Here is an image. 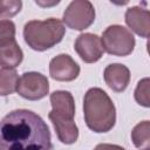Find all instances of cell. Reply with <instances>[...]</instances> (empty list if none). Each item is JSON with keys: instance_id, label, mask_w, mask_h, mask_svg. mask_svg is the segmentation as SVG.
Instances as JSON below:
<instances>
[{"instance_id": "obj_6", "label": "cell", "mask_w": 150, "mask_h": 150, "mask_svg": "<svg viewBox=\"0 0 150 150\" xmlns=\"http://www.w3.org/2000/svg\"><path fill=\"white\" fill-rule=\"evenodd\" d=\"M95 8L88 0H74L63 12L62 21L68 28L83 30L95 21Z\"/></svg>"}, {"instance_id": "obj_19", "label": "cell", "mask_w": 150, "mask_h": 150, "mask_svg": "<svg viewBox=\"0 0 150 150\" xmlns=\"http://www.w3.org/2000/svg\"><path fill=\"white\" fill-rule=\"evenodd\" d=\"M35 2H36L38 5H40V6H53V5H57L60 1H59V0H56V1L52 2V4H48V2H47V4H45V2H41V1H35Z\"/></svg>"}, {"instance_id": "obj_16", "label": "cell", "mask_w": 150, "mask_h": 150, "mask_svg": "<svg viewBox=\"0 0 150 150\" xmlns=\"http://www.w3.org/2000/svg\"><path fill=\"white\" fill-rule=\"evenodd\" d=\"M135 100L139 105H143L145 108L150 107V101H149V79L144 77L142 79L135 89L134 93Z\"/></svg>"}, {"instance_id": "obj_5", "label": "cell", "mask_w": 150, "mask_h": 150, "mask_svg": "<svg viewBox=\"0 0 150 150\" xmlns=\"http://www.w3.org/2000/svg\"><path fill=\"white\" fill-rule=\"evenodd\" d=\"M101 42L104 52L114 56L130 55L136 45L132 33L121 25H111L107 27L102 34Z\"/></svg>"}, {"instance_id": "obj_7", "label": "cell", "mask_w": 150, "mask_h": 150, "mask_svg": "<svg viewBox=\"0 0 150 150\" xmlns=\"http://www.w3.org/2000/svg\"><path fill=\"white\" fill-rule=\"evenodd\" d=\"M16 93L29 101L41 100L49 93L48 79L38 71L23 73L18 81Z\"/></svg>"}, {"instance_id": "obj_2", "label": "cell", "mask_w": 150, "mask_h": 150, "mask_svg": "<svg viewBox=\"0 0 150 150\" xmlns=\"http://www.w3.org/2000/svg\"><path fill=\"white\" fill-rule=\"evenodd\" d=\"M83 116L87 127L97 134L110 131L116 123V108L101 88L87 90L83 98Z\"/></svg>"}, {"instance_id": "obj_8", "label": "cell", "mask_w": 150, "mask_h": 150, "mask_svg": "<svg viewBox=\"0 0 150 150\" xmlns=\"http://www.w3.org/2000/svg\"><path fill=\"white\" fill-rule=\"evenodd\" d=\"M74 49L86 63L97 62L104 53L101 38L93 33L80 34L74 43Z\"/></svg>"}, {"instance_id": "obj_17", "label": "cell", "mask_w": 150, "mask_h": 150, "mask_svg": "<svg viewBox=\"0 0 150 150\" xmlns=\"http://www.w3.org/2000/svg\"><path fill=\"white\" fill-rule=\"evenodd\" d=\"M15 39V23L12 20H0V42Z\"/></svg>"}, {"instance_id": "obj_4", "label": "cell", "mask_w": 150, "mask_h": 150, "mask_svg": "<svg viewBox=\"0 0 150 150\" xmlns=\"http://www.w3.org/2000/svg\"><path fill=\"white\" fill-rule=\"evenodd\" d=\"M66 33L63 22L55 18L30 20L23 27L25 42L33 50L43 52L62 41Z\"/></svg>"}, {"instance_id": "obj_20", "label": "cell", "mask_w": 150, "mask_h": 150, "mask_svg": "<svg viewBox=\"0 0 150 150\" xmlns=\"http://www.w3.org/2000/svg\"><path fill=\"white\" fill-rule=\"evenodd\" d=\"M142 150H150V148H148V149H142Z\"/></svg>"}, {"instance_id": "obj_11", "label": "cell", "mask_w": 150, "mask_h": 150, "mask_svg": "<svg viewBox=\"0 0 150 150\" xmlns=\"http://www.w3.org/2000/svg\"><path fill=\"white\" fill-rule=\"evenodd\" d=\"M124 18H125V23L132 32H135L137 35L145 38V39L149 36L150 12L148 9L138 7V6L129 7L125 12Z\"/></svg>"}, {"instance_id": "obj_1", "label": "cell", "mask_w": 150, "mask_h": 150, "mask_svg": "<svg viewBox=\"0 0 150 150\" xmlns=\"http://www.w3.org/2000/svg\"><path fill=\"white\" fill-rule=\"evenodd\" d=\"M47 123L32 110L16 109L0 121V150H52Z\"/></svg>"}, {"instance_id": "obj_12", "label": "cell", "mask_w": 150, "mask_h": 150, "mask_svg": "<svg viewBox=\"0 0 150 150\" xmlns=\"http://www.w3.org/2000/svg\"><path fill=\"white\" fill-rule=\"evenodd\" d=\"M23 60V52L15 39L0 42V66L14 69Z\"/></svg>"}, {"instance_id": "obj_15", "label": "cell", "mask_w": 150, "mask_h": 150, "mask_svg": "<svg viewBox=\"0 0 150 150\" xmlns=\"http://www.w3.org/2000/svg\"><path fill=\"white\" fill-rule=\"evenodd\" d=\"M22 8L21 0H0V19H7L16 15Z\"/></svg>"}, {"instance_id": "obj_18", "label": "cell", "mask_w": 150, "mask_h": 150, "mask_svg": "<svg viewBox=\"0 0 150 150\" xmlns=\"http://www.w3.org/2000/svg\"><path fill=\"white\" fill-rule=\"evenodd\" d=\"M94 150H125L123 146L117 144H110V143H100L97 144Z\"/></svg>"}, {"instance_id": "obj_3", "label": "cell", "mask_w": 150, "mask_h": 150, "mask_svg": "<svg viewBox=\"0 0 150 150\" xmlns=\"http://www.w3.org/2000/svg\"><path fill=\"white\" fill-rule=\"evenodd\" d=\"M52 110L48 118L53 123L59 141L63 144H73L79 138V128L74 122L75 101L67 90H56L49 96Z\"/></svg>"}, {"instance_id": "obj_9", "label": "cell", "mask_w": 150, "mask_h": 150, "mask_svg": "<svg viewBox=\"0 0 150 150\" xmlns=\"http://www.w3.org/2000/svg\"><path fill=\"white\" fill-rule=\"evenodd\" d=\"M80 66L68 54H59L49 62V75L56 81H74L80 75Z\"/></svg>"}, {"instance_id": "obj_14", "label": "cell", "mask_w": 150, "mask_h": 150, "mask_svg": "<svg viewBox=\"0 0 150 150\" xmlns=\"http://www.w3.org/2000/svg\"><path fill=\"white\" fill-rule=\"evenodd\" d=\"M19 75L15 69H0V96H8L16 91Z\"/></svg>"}, {"instance_id": "obj_10", "label": "cell", "mask_w": 150, "mask_h": 150, "mask_svg": "<svg viewBox=\"0 0 150 150\" xmlns=\"http://www.w3.org/2000/svg\"><path fill=\"white\" fill-rule=\"evenodd\" d=\"M105 84L116 93H122L127 89L130 82V70L122 63H111L105 67L103 73Z\"/></svg>"}, {"instance_id": "obj_13", "label": "cell", "mask_w": 150, "mask_h": 150, "mask_svg": "<svg viewBox=\"0 0 150 150\" xmlns=\"http://www.w3.org/2000/svg\"><path fill=\"white\" fill-rule=\"evenodd\" d=\"M131 141L138 149H148L150 144V122L143 121L134 127L131 130Z\"/></svg>"}]
</instances>
